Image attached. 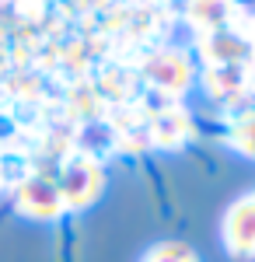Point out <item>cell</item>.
<instances>
[{
  "label": "cell",
  "instance_id": "8992f818",
  "mask_svg": "<svg viewBox=\"0 0 255 262\" xmlns=\"http://www.w3.org/2000/svg\"><path fill=\"white\" fill-rule=\"evenodd\" d=\"M0 185H4V171H0Z\"/></svg>",
  "mask_w": 255,
  "mask_h": 262
},
{
  "label": "cell",
  "instance_id": "5b68a950",
  "mask_svg": "<svg viewBox=\"0 0 255 262\" xmlns=\"http://www.w3.org/2000/svg\"><path fill=\"white\" fill-rule=\"evenodd\" d=\"M231 143H235L241 154L255 158V112L252 116H241V119L231 126Z\"/></svg>",
  "mask_w": 255,
  "mask_h": 262
},
{
  "label": "cell",
  "instance_id": "6da1fadb",
  "mask_svg": "<svg viewBox=\"0 0 255 262\" xmlns=\"http://www.w3.org/2000/svg\"><path fill=\"white\" fill-rule=\"evenodd\" d=\"M220 234H224L227 255H235L241 262L255 259V192H245L241 200H235L227 206Z\"/></svg>",
  "mask_w": 255,
  "mask_h": 262
},
{
  "label": "cell",
  "instance_id": "3957f363",
  "mask_svg": "<svg viewBox=\"0 0 255 262\" xmlns=\"http://www.w3.org/2000/svg\"><path fill=\"white\" fill-rule=\"evenodd\" d=\"M14 203H18L21 213H28L35 221H53V217H59L67 210L63 200H59L56 182L42 179V175H28V179L21 182L18 189H14Z\"/></svg>",
  "mask_w": 255,
  "mask_h": 262
},
{
  "label": "cell",
  "instance_id": "7a4b0ae2",
  "mask_svg": "<svg viewBox=\"0 0 255 262\" xmlns=\"http://www.w3.org/2000/svg\"><path fill=\"white\" fill-rule=\"evenodd\" d=\"M56 189H59L63 206L80 210V206H88V203L101 192V168L91 161V158H74V161L63 168Z\"/></svg>",
  "mask_w": 255,
  "mask_h": 262
},
{
  "label": "cell",
  "instance_id": "277c9868",
  "mask_svg": "<svg viewBox=\"0 0 255 262\" xmlns=\"http://www.w3.org/2000/svg\"><path fill=\"white\" fill-rule=\"evenodd\" d=\"M143 262H199V259H196V252H193L189 245L161 242V245H154V248L143 255Z\"/></svg>",
  "mask_w": 255,
  "mask_h": 262
}]
</instances>
